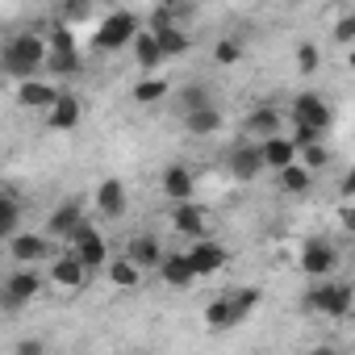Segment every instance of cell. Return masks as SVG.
Returning a JSON list of instances; mask_svg holds the SVG:
<instances>
[{
    "label": "cell",
    "instance_id": "cell-1",
    "mask_svg": "<svg viewBox=\"0 0 355 355\" xmlns=\"http://www.w3.org/2000/svg\"><path fill=\"white\" fill-rule=\"evenodd\" d=\"M46 34H17L13 42L0 46V67H5L13 80H30L42 63H46Z\"/></svg>",
    "mask_w": 355,
    "mask_h": 355
},
{
    "label": "cell",
    "instance_id": "cell-2",
    "mask_svg": "<svg viewBox=\"0 0 355 355\" xmlns=\"http://www.w3.org/2000/svg\"><path fill=\"white\" fill-rule=\"evenodd\" d=\"M351 297H355V288H351L347 280L322 276V280L305 293V309H309V313H322V318H347V313H351Z\"/></svg>",
    "mask_w": 355,
    "mask_h": 355
},
{
    "label": "cell",
    "instance_id": "cell-3",
    "mask_svg": "<svg viewBox=\"0 0 355 355\" xmlns=\"http://www.w3.org/2000/svg\"><path fill=\"white\" fill-rule=\"evenodd\" d=\"M142 30V21L130 13V9H113L101 26H96V34H92V51H101V55H109V51H121V46H130V38Z\"/></svg>",
    "mask_w": 355,
    "mask_h": 355
},
{
    "label": "cell",
    "instance_id": "cell-4",
    "mask_svg": "<svg viewBox=\"0 0 355 355\" xmlns=\"http://www.w3.org/2000/svg\"><path fill=\"white\" fill-rule=\"evenodd\" d=\"M67 243H71V251L80 255V263L92 272V268H105V259H109V243H105V234L88 222V218H80V226L67 234Z\"/></svg>",
    "mask_w": 355,
    "mask_h": 355
},
{
    "label": "cell",
    "instance_id": "cell-5",
    "mask_svg": "<svg viewBox=\"0 0 355 355\" xmlns=\"http://www.w3.org/2000/svg\"><path fill=\"white\" fill-rule=\"evenodd\" d=\"M42 293V276L26 263H17V272H9L5 276V284H0V305H5V309H21V305H30L34 297Z\"/></svg>",
    "mask_w": 355,
    "mask_h": 355
},
{
    "label": "cell",
    "instance_id": "cell-6",
    "mask_svg": "<svg viewBox=\"0 0 355 355\" xmlns=\"http://www.w3.org/2000/svg\"><path fill=\"white\" fill-rule=\"evenodd\" d=\"M288 121H301V125H313V130H330L334 125V109L330 101H322L318 92H297L293 105H288Z\"/></svg>",
    "mask_w": 355,
    "mask_h": 355
},
{
    "label": "cell",
    "instance_id": "cell-7",
    "mask_svg": "<svg viewBox=\"0 0 355 355\" xmlns=\"http://www.w3.org/2000/svg\"><path fill=\"white\" fill-rule=\"evenodd\" d=\"M338 247L330 243V239H309L305 247H301V255H297V263H301V272L305 276H313V280H322V276H334V268H338Z\"/></svg>",
    "mask_w": 355,
    "mask_h": 355
},
{
    "label": "cell",
    "instance_id": "cell-8",
    "mask_svg": "<svg viewBox=\"0 0 355 355\" xmlns=\"http://www.w3.org/2000/svg\"><path fill=\"white\" fill-rule=\"evenodd\" d=\"M159 280L167 284V288H175V293H189V288H197V268H193V259H189V251H163V259H159Z\"/></svg>",
    "mask_w": 355,
    "mask_h": 355
},
{
    "label": "cell",
    "instance_id": "cell-9",
    "mask_svg": "<svg viewBox=\"0 0 355 355\" xmlns=\"http://www.w3.org/2000/svg\"><path fill=\"white\" fill-rule=\"evenodd\" d=\"M9 255H13L17 263H38V259H51V255H55V243H51V234L13 230V234H9Z\"/></svg>",
    "mask_w": 355,
    "mask_h": 355
},
{
    "label": "cell",
    "instance_id": "cell-10",
    "mask_svg": "<svg viewBox=\"0 0 355 355\" xmlns=\"http://www.w3.org/2000/svg\"><path fill=\"white\" fill-rule=\"evenodd\" d=\"M189 259H193V268H197V276H218L226 263H230V251L222 247V243H214V239H193L189 243Z\"/></svg>",
    "mask_w": 355,
    "mask_h": 355
},
{
    "label": "cell",
    "instance_id": "cell-11",
    "mask_svg": "<svg viewBox=\"0 0 355 355\" xmlns=\"http://www.w3.org/2000/svg\"><path fill=\"white\" fill-rule=\"evenodd\" d=\"M80 117H84V101H80L76 92H63V88H59V96L46 105V125L59 130V134H67V130L80 125Z\"/></svg>",
    "mask_w": 355,
    "mask_h": 355
},
{
    "label": "cell",
    "instance_id": "cell-12",
    "mask_svg": "<svg viewBox=\"0 0 355 355\" xmlns=\"http://www.w3.org/2000/svg\"><path fill=\"white\" fill-rule=\"evenodd\" d=\"M84 280H88V268L80 263V255L76 251H55L51 255V284L55 288H84Z\"/></svg>",
    "mask_w": 355,
    "mask_h": 355
},
{
    "label": "cell",
    "instance_id": "cell-13",
    "mask_svg": "<svg viewBox=\"0 0 355 355\" xmlns=\"http://www.w3.org/2000/svg\"><path fill=\"white\" fill-rule=\"evenodd\" d=\"M171 230H175V234H184V239H201V234L209 230V214H205V205H197L193 197H189V201H175V209H171Z\"/></svg>",
    "mask_w": 355,
    "mask_h": 355
},
{
    "label": "cell",
    "instance_id": "cell-14",
    "mask_svg": "<svg viewBox=\"0 0 355 355\" xmlns=\"http://www.w3.org/2000/svg\"><path fill=\"white\" fill-rule=\"evenodd\" d=\"M92 201H96V214L101 218H125V209H130V197H125V184L117 180V175H109V180H101L96 184V193H92Z\"/></svg>",
    "mask_w": 355,
    "mask_h": 355
},
{
    "label": "cell",
    "instance_id": "cell-15",
    "mask_svg": "<svg viewBox=\"0 0 355 355\" xmlns=\"http://www.w3.org/2000/svg\"><path fill=\"white\" fill-rule=\"evenodd\" d=\"M226 167H230V175H234V180H243V184L259 180V175H263L259 142H243V146H234V150H230V159H226Z\"/></svg>",
    "mask_w": 355,
    "mask_h": 355
},
{
    "label": "cell",
    "instance_id": "cell-16",
    "mask_svg": "<svg viewBox=\"0 0 355 355\" xmlns=\"http://www.w3.org/2000/svg\"><path fill=\"white\" fill-rule=\"evenodd\" d=\"M163 251H167V247H163L155 234H134V239L125 243V251H121V255H125L138 272H155V268H159V259H163Z\"/></svg>",
    "mask_w": 355,
    "mask_h": 355
},
{
    "label": "cell",
    "instance_id": "cell-17",
    "mask_svg": "<svg viewBox=\"0 0 355 355\" xmlns=\"http://www.w3.org/2000/svg\"><path fill=\"white\" fill-rule=\"evenodd\" d=\"M159 189H163V197H167V201H189V197L197 193V175H193V167H189V163H171V167H163Z\"/></svg>",
    "mask_w": 355,
    "mask_h": 355
},
{
    "label": "cell",
    "instance_id": "cell-18",
    "mask_svg": "<svg viewBox=\"0 0 355 355\" xmlns=\"http://www.w3.org/2000/svg\"><path fill=\"white\" fill-rule=\"evenodd\" d=\"M59 96V88L55 84H46V80H17V105L21 109H34V113H46V105Z\"/></svg>",
    "mask_w": 355,
    "mask_h": 355
},
{
    "label": "cell",
    "instance_id": "cell-19",
    "mask_svg": "<svg viewBox=\"0 0 355 355\" xmlns=\"http://www.w3.org/2000/svg\"><path fill=\"white\" fill-rule=\"evenodd\" d=\"M259 159H263V167H284V163H293L297 159V142L288 138V134H268V138H259Z\"/></svg>",
    "mask_w": 355,
    "mask_h": 355
},
{
    "label": "cell",
    "instance_id": "cell-20",
    "mask_svg": "<svg viewBox=\"0 0 355 355\" xmlns=\"http://www.w3.org/2000/svg\"><path fill=\"white\" fill-rule=\"evenodd\" d=\"M184 130H189L193 138H214V134L222 130V109H214V101L201 105V109H189V113H184Z\"/></svg>",
    "mask_w": 355,
    "mask_h": 355
},
{
    "label": "cell",
    "instance_id": "cell-21",
    "mask_svg": "<svg viewBox=\"0 0 355 355\" xmlns=\"http://www.w3.org/2000/svg\"><path fill=\"white\" fill-rule=\"evenodd\" d=\"M247 134L259 142V138H268V134H280V125H284V113L280 109H272V105H259V109H251L247 113Z\"/></svg>",
    "mask_w": 355,
    "mask_h": 355
},
{
    "label": "cell",
    "instance_id": "cell-22",
    "mask_svg": "<svg viewBox=\"0 0 355 355\" xmlns=\"http://www.w3.org/2000/svg\"><path fill=\"white\" fill-rule=\"evenodd\" d=\"M80 218H84L80 201H63V205L51 209V218H46V234H51V239H67V234L80 226Z\"/></svg>",
    "mask_w": 355,
    "mask_h": 355
},
{
    "label": "cell",
    "instance_id": "cell-23",
    "mask_svg": "<svg viewBox=\"0 0 355 355\" xmlns=\"http://www.w3.org/2000/svg\"><path fill=\"white\" fill-rule=\"evenodd\" d=\"M105 276H109V284H113V288H125V293H134V288L142 284V272H138L125 255L105 259Z\"/></svg>",
    "mask_w": 355,
    "mask_h": 355
},
{
    "label": "cell",
    "instance_id": "cell-24",
    "mask_svg": "<svg viewBox=\"0 0 355 355\" xmlns=\"http://www.w3.org/2000/svg\"><path fill=\"white\" fill-rule=\"evenodd\" d=\"M276 175H280V193H293V197H301V193H309V184H313V171L305 167V163H284V167H276Z\"/></svg>",
    "mask_w": 355,
    "mask_h": 355
},
{
    "label": "cell",
    "instance_id": "cell-25",
    "mask_svg": "<svg viewBox=\"0 0 355 355\" xmlns=\"http://www.w3.org/2000/svg\"><path fill=\"white\" fill-rule=\"evenodd\" d=\"M130 51H134V59H138V67H142V71H159L163 55H159V42H155V34H150V30H138V34L130 38Z\"/></svg>",
    "mask_w": 355,
    "mask_h": 355
},
{
    "label": "cell",
    "instance_id": "cell-26",
    "mask_svg": "<svg viewBox=\"0 0 355 355\" xmlns=\"http://www.w3.org/2000/svg\"><path fill=\"white\" fill-rule=\"evenodd\" d=\"M155 42H159V55H163V59H180V55H189V51H193V38H189L180 26L159 30V34H155Z\"/></svg>",
    "mask_w": 355,
    "mask_h": 355
},
{
    "label": "cell",
    "instance_id": "cell-27",
    "mask_svg": "<svg viewBox=\"0 0 355 355\" xmlns=\"http://www.w3.org/2000/svg\"><path fill=\"white\" fill-rule=\"evenodd\" d=\"M167 88H171V84H167L163 76H155V71H146V76H142V80H138V84L130 88V96H134L138 105H159V101L167 96Z\"/></svg>",
    "mask_w": 355,
    "mask_h": 355
},
{
    "label": "cell",
    "instance_id": "cell-28",
    "mask_svg": "<svg viewBox=\"0 0 355 355\" xmlns=\"http://www.w3.org/2000/svg\"><path fill=\"white\" fill-rule=\"evenodd\" d=\"M205 326H209V330H230V326H239L234 301H230V297H218V301H209V305H205Z\"/></svg>",
    "mask_w": 355,
    "mask_h": 355
},
{
    "label": "cell",
    "instance_id": "cell-29",
    "mask_svg": "<svg viewBox=\"0 0 355 355\" xmlns=\"http://www.w3.org/2000/svg\"><path fill=\"white\" fill-rule=\"evenodd\" d=\"M42 67H51L55 76H80V67H84V59H80V51H46V63Z\"/></svg>",
    "mask_w": 355,
    "mask_h": 355
},
{
    "label": "cell",
    "instance_id": "cell-30",
    "mask_svg": "<svg viewBox=\"0 0 355 355\" xmlns=\"http://www.w3.org/2000/svg\"><path fill=\"white\" fill-rule=\"evenodd\" d=\"M297 163H305L309 171L326 167V163H330V150H326V142L318 138V142H305V146H297Z\"/></svg>",
    "mask_w": 355,
    "mask_h": 355
},
{
    "label": "cell",
    "instance_id": "cell-31",
    "mask_svg": "<svg viewBox=\"0 0 355 355\" xmlns=\"http://www.w3.org/2000/svg\"><path fill=\"white\" fill-rule=\"evenodd\" d=\"M239 59H243V42L239 38H218L214 42V63L218 67H234Z\"/></svg>",
    "mask_w": 355,
    "mask_h": 355
},
{
    "label": "cell",
    "instance_id": "cell-32",
    "mask_svg": "<svg viewBox=\"0 0 355 355\" xmlns=\"http://www.w3.org/2000/svg\"><path fill=\"white\" fill-rule=\"evenodd\" d=\"M318 67H322V46L318 42H301L297 46V71L301 76H313Z\"/></svg>",
    "mask_w": 355,
    "mask_h": 355
},
{
    "label": "cell",
    "instance_id": "cell-33",
    "mask_svg": "<svg viewBox=\"0 0 355 355\" xmlns=\"http://www.w3.org/2000/svg\"><path fill=\"white\" fill-rule=\"evenodd\" d=\"M180 105H184V113H189V109L209 105V88H205V84H189V88L180 92Z\"/></svg>",
    "mask_w": 355,
    "mask_h": 355
},
{
    "label": "cell",
    "instance_id": "cell-34",
    "mask_svg": "<svg viewBox=\"0 0 355 355\" xmlns=\"http://www.w3.org/2000/svg\"><path fill=\"white\" fill-rule=\"evenodd\" d=\"M230 301H234V313H239V322H243V318H247V313L259 305V288H239Z\"/></svg>",
    "mask_w": 355,
    "mask_h": 355
},
{
    "label": "cell",
    "instance_id": "cell-35",
    "mask_svg": "<svg viewBox=\"0 0 355 355\" xmlns=\"http://www.w3.org/2000/svg\"><path fill=\"white\" fill-rule=\"evenodd\" d=\"M92 5H96V0H67V5H63V21H67V26L84 21V17L92 13Z\"/></svg>",
    "mask_w": 355,
    "mask_h": 355
},
{
    "label": "cell",
    "instance_id": "cell-36",
    "mask_svg": "<svg viewBox=\"0 0 355 355\" xmlns=\"http://www.w3.org/2000/svg\"><path fill=\"white\" fill-rule=\"evenodd\" d=\"M334 42H338V46H351V42H355V17H351V13H343V17L334 21Z\"/></svg>",
    "mask_w": 355,
    "mask_h": 355
},
{
    "label": "cell",
    "instance_id": "cell-37",
    "mask_svg": "<svg viewBox=\"0 0 355 355\" xmlns=\"http://www.w3.org/2000/svg\"><path fill=\"white\" fill-rule=\"evenodd\" d=\"M167 26H175V13H171V9H155V13L146 17V30H150V34H159V30H167Z\"/></svg>",
    "mask_w": 355,
    "mask_h": 355
},
{
    "label": "cell",
    "instance_id": "cell-38",
    "mask_svg": "<svg viewBox=\"0 0 355 355\" xmlns=\"http://www.w3.org/2000/svg\"><path fill=\"white\" fill-rule=\"evenodd\" d=\"M288 125H293V134H288V138H293L297 146H305V142H318V138H322V130H313V125H301V121H288Z\"/></svg>",
    "mask_w": 355,
    "mask_h": 355
},
{
    "label": "cell",
    "instance_id": "cell-39",
    "mask_svg": "<svg viewBox=\"0 0 355 355\" xmlns=\"http://www.w3.org/2000/svg\"><path fill=\"white\" fill-rule=\"evenodd\" d=\"M17 351H21V355H42V351H46V343H42V338H21V343H17Z\"/></svg>",
    "mask_w": 355,
    "mask_h": 355
},
{
    "label": "cell",
    "instance_id": "cell-40",
    "mask_svg": "<svg viewBox=\"0 0 355 355\" xmlns=\"http://www.w3.org/2000/svg\"><path fill=\"white\" fill-rule=\"evenodd\" d=\"M338 193H343V201H351V193H355V175H351V171L338 180Z\"/></svg>",
    "mask_w": 355,
    "mask_h": 355
},
{
    "label": "cell",
    "instance_id": "cell-41",
    "mask_svg": "<svg viewBox=\"0 0 355 355\" xmlns=\"http://www.w3.org/2000/svg\"><path fill=\"white\" fill-rule=\"evenodd\" d=\"M338 226H343V230H355V214H351V205L338 209Z\"/></svg>",
    "mask_w": 355,
    "mask_h": 355
},
{
    "label": "cell",
    "instance_id": "cell-42",
    "mask_svg": "<svg viewBox=\"0 0 355 355\" xmlns=\"http://www.w3.org/2000/svg\"><path fill=\"white\" fill-rule=\"evenodd\" d=\"M13 230H17V226H9V222H5V218H0V239H9V234H13Z\"/></svg>",
    "mask_w": 355,
    "mask_h": 355
}]
</instances>
